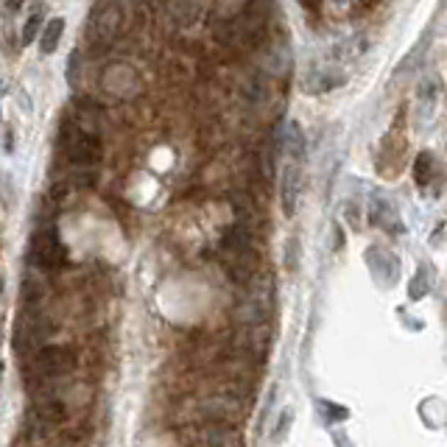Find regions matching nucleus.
<instances>
[{
  "label": "nucleus",
  "instance_id": "f257e3e1",
  "mask_svg": "<svg viewBox=\"0 0 447 447\" xmlns=\"http://www.w3.org/2000/svg\"><path fill=\"white\" fill-rule=\"evenodd\" d=\"M62 143H65V151H67L70 162L84 165V168L101 162V154H104V151H101V143H98L95 134H87L84 129L67 123V126H62Z\"/></svg>",
  "mask_w": 447,
  "mask_h": 447
},
{
  "label": "nucleus",
  "instance_id": "f03ea898",
  "mask_svg": "<svg viewBox=\"0 0 447 447\" xmlns=\"http://www.w3.org/2000/svg\"><path fill=\"white\" fill-rule=\"evenodd\" d=\"M73 366H76V355L73 350H65V347H43L28 360V372L37 377H56V375L70 372Z\"/></svg>",
  "mask_w": 447,
  "mask_h": 447
},
{
  "label": "nucleus",
  "instance_id": "7ed1b4c3",
  "mask_svg": "<svg viewBox=\"0 0 447 447\" xmlns=\"http://www.w3.org/2000/svg\"><path fill=\"white\" fill-rule=\"evenodd\" d=\"M31 258L43 268H62L67 263V249L53 229H40L31 241Z\"/></svg>",
  "mask_w": 447,
  "mask_h": 447
},
{
  "label": "nucleus",
  "instance_id": "20e7f679",
  "mask_svg": "<svg viewBox=\"0 0 447 447\" xmlns=\"http://www.w3.org/2000/svg\"><path fill=\"white\" fill-rule=\"evenodd\" d=\"M302 160H288L285 168H282V179H280V196H282V210L285 216H294L297 213V204H299V193H302Z\"/></svg>",
  "mask_w": 447,
  "mask_h": 447
},
{
  "label": "nucleus",
  "instance_id": "39448f33",
  "mask_svg": "<svg viewBox=\"0 0 447 447\" xmlns=\"http://www.w3.org/2000/svg\"><path fill=\"white\" fill-rule=\"evenodd\" d=\"M439 95H442V84H439V79L436 76H431V79H422V84L416 87V121L422 123H428L431 118H434V112H436V106H439Z\"/></svg>",
  "mask_w": 447,
  "mask_h": 447
},
{
  "label": "nucleus",
  "instance_id": "423d86ee",
  "mask_svg": "<svg viewBox=\"0 0 447 447\" xmlns=\"http://www.w3.org/2000/svg\"><path fill=\"white\" fill-rule=\"evenodd\" d=\"M62 34H65V20H62V17H53V20L45 23L43 34H40V50H43L45 56H50V53L59 48Z\"/></svg>",
  "mask_w": 447,
  "mask_h": 447
},
{
  "label": "nucleus",
  "instance_id": "0eeeda50",
  "mask_svg": "<svg viewBox=\"0 0 447 447\" xmlns=\"http://www.w3.org/2000/svg\"><path fill=\"white\" fill-rule=\"evenodd\" d=\"M434 177H436V157L431 151H422L416 157V162H414V179L419 184V190H425L434 182Z\"/></svg>",
  "mask_w": 447,
  "mask_h": 447
},
{
  "label": "nucleus",
  "instance_id": "6e6552de",
  "mask_svg": "<svg viewBox=\"0 0 447 447\" xmlns=\"http://www.w3.org/2000/svg\"><path fill=\"white\" fill-rule=\"evenodd\" d=\"M37 34H43V17H40V14H34V17L23 26V37H20V40H23V45H31Z\"/></svg>",
  "mask_w": 447,
  "mask_h": 447
},
{
  "label": "nucleus",
  "instance_id": "1a4fd4ad",
  "mask_svg": "<svg viewBox=\"0 0 447 447\" xmlns=\"http://www.w3.org/2000/svg\"><path fill=\"white\" fill-rule=\"evenodd\" d=\"M291 416H294L291 411H285V414H282V419H280V425H277V431H274V436H282V431H285V428L291 425Z\"/></svg>",
  "mask_w": 447,
  "mask_h": 447
},
{
  "label": "nucleus",
  "instance_id": "9d476101",
  "mask_svg": "<svg viewBox=\"0 0 447 447\" xmlns=\"http://www.w3.org/2000/svg\"><path fill=\"white\" fill-rule=\"evenodd\" d=\"M302 6H305L308 11H319V0H302Z\"/></svg>",
  "mask_w": 447,
  "mask_h": 447
},
{
  "label": "nucleus",
  "instance_id": "9b49d317",
  "mask_svg": "<svg viewBox=\"0 0 447 447\" xmlns=\"http://www.w3.org/2000/svg\"><path fill=\"white\" fill-rule=\"evenodd\" d=\"M3 132H6V151H11V126H6Z\"/></svg>",
  "mask_w": 447,
  "mask_h": 447
},
{
  "label": "nucleus",
  "instance_id": "f8f14e48",
  "mask_svg": "<svg viewBox=\"0 0 447 447\" xmlns=\"http://www.w3.org/2000/svg\"><path fill=\"white\" fill-rule=\"evenodd\" d=\"M20 3H26V0H9V9H17Z\"/></svg>",
  "mask_w": 447,
  "mask_h": 447
},
{
  "label": "nucleus",
  "instance_id": "ddd939ff",
  "mask_svg": "<svg viewBox=\"0 0 447 447\" xmlns=\"http://www.w3.org/2000/svg\"><path fill=\"white\" fill-rule=\"evenodd\" d=\"M336 3H338V6H350L353 0H336Z\"/></svg>",
  "mask_w": 447,
  "mask_h": 447
}]
</instances>
